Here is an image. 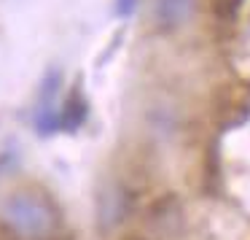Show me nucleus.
Listing matches in <instances>:
<instances>
[{
    "label": "nucleus",
    "instance_id": "1",
    "mask_svg": "<svg viewBox=\"0 0 250 240\" xmlns=\"http://www.w3.org/2000/svg\"><path fill=\"white\" fill-rule=\"evenodd\" d=\"M0 218L19 240H57L62 232V213L46 194L19 189L6 197Z\"/></svg>",
    "mask_w": 250,
    "mask_h": 240
},
{
    "label": "nucleus",
    "instance_id": "2",
    "mask_svg": "<svg viewBox=\"0 0 250 240\" xmlns=\"http://www.w3.org/2000/svg\"><path fill=\"white\" fill-rule=\"evenodd\" d=\"M194 14V0H153V22L159 30H178Z\"/></svg>",
    "mask_w": 250,
    "mask_h": 240
},
{
    "label": "nucleus",
    "instance_id": "3",
    "mask_svg": "<svg viewBox=\"0 0 250 240\" xmlns=\"http://www.w3.org/2000/svg\"><path fill=\"white\" fill-rule=\"evenodd\" d=\"M89 116V103L81 89H73L60 105V132H76Z\"/></svg>",
    "mask_w": 250,
    "mask_h": 240
},
{
    "label": "nucleus",
    "instance_id": "4",
    "mask_svg": "<svg viewBox=\"0 0 250 240\" xmlns=\"http://www.w3.org/2000/svg\"><path fill=\"white\" fill-rule=\"evenodd\" d=\"M242 3H245V0H207L210 14L218 19V22H231V19L239 14Z\"/></svg>",
    "mask_w": 250,
    "mask_h": 240
},
{
    "label": "nucleus",
    "instance_id": "5",
    "mask_svg": "<svg viewBox=\"0 0 250 240\" xmlns=\"http://www.w3.org/2000/svg\"><path fill=\"white\" fill-rule=\"evenodd\" d=\"M137 3H140V0H116L113 14H116L119 19H129L132 14L137 11Z\"/></svg>",
    "mask_w": 250,
    "mask_h": 240
},
{
    "label": "nucleus",
    "instance_id": "6",
    "mask_svg": "<svg viewBox=\"0 0 250 240\" xmlns=\"http://www.w3.org/2000/svg\"><path fill=\"white\" fill-rule=\"evenodd\" d=\"M121 240H148V238H137V235H126V238H121Z\"/></svg>",
    "mask_w": 250,
    "mask_h": 240
}]
</instances>
